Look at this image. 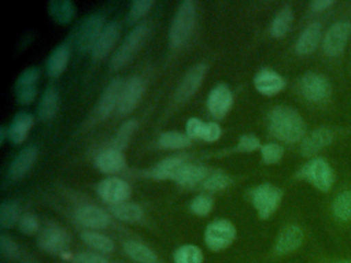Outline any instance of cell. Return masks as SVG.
I'll list each match as a JSON object with an SVG mask.
<instances>
[{"label":"cell","instance_id":"obj_1","mask_svg":"<svg viewBox=\"0 0 351 263\" xmlns=\"http://www.w3.org/2000/svg\"><path fill=\"white\" fill-rule=\"evenodd\" d=\"M269 127L274 137L287 143L299 142L306 133L301 115L289 107H275L269 115Z\"/></svg>","mask_w":351,"mask_h":263},{"label":"cell","instance_id":"obj_2","mask_svg":"<svg viewBox=\"0 0 351 263\" xmlns=\"http://www.w3.org/2000/svg\"><path fill=\"white\" fill-rule=\"evenodd\" d=\"M196 23V5L192 0L182 2L170 28L169 39L173 47L184 45L192 35Z\"/></svg>","mask_w":351,"mask_h":263},{"label":"cell","instance_id":"obj_3","mask_svg":"<svg viewBox=\"0 0 351 263\" xmlns=\"http://www.w3.org/2000/svg\"><path fill=\"white\" fill-rule=\"evenodd\" d=\"M305 242V232L298 224H289L279 231L275 238L269 259L272 261L287 258L297 253Z\"/></svg>","mask_w":351,"mask_h":263},{"label":"cell","instance_id":"obj_4","mask_svg":"<svg viewBox=\"0 0 351 263\" xmlns=\"http://www.w3.org/2000/svg\"><path fill=\"white\" fill-rule=\"evenodd\" d=\"M236 227L229 220H215L205 229L204 240L211 251L221 252L229 248L236 238Z\"/></svg>","mask_w":351,"mask_h":263},{"label":"cell","instance_id":"obj_5","mask_svg":"<svg viewBox=\"0 0 351 263\" xmlns=\"http://www.w3.org/2000/svg\"><path fill=\"white\" fill-rule=\"evenodd\" d=\"M280 188L272 184L260 185L252 190V201L261 219H268L278 209L282 199Z\"/></svg>","mask_w":351,"mask_h":263},{"label":"cell","instance_id":"obj_6","mask_svg":"<svg viewBox=\"0 0 351 263\" xmlns=\"http://www.w3.org/2000/svg\"><path fill=\"white\" fill-rule=\"evenodd\" d=\"M147 34V26L145 24H141L135 27L129 34L125 37L124 41L120 45L116 53L112 55L110 62V68L112 70H118L126 65L137 49L141 47V43L145 40Z\"/></svg>","mask_w":351,"mask_h":263},{"label":"cell","instance_id":"obj_7","mask_svg":"<svg viewBox=\"0 0 351 263\" xmlns=\"http://www.w3.org/2000/svg\"><path fill=\"white\" fill-rule=\"evenodd\" d=\"M299 175L302 179L309 181L324 192H328L334 184V172L330 164L322 158H315L308 162Z\"/></svg>","mask_w":351,"mask_h":263},{"label":"cell","instance_id":"obj_8","mask_svg":"<svg viewBox=\"0 0 351 263\" xmlns=\"http://www.w3.org/2000/svg\"><path fill=\"white\" fill-rule=\"evenodd\" d=\"M71 236L66 229L57 225H50L43 230L38 238V246L46 253L62 254L71 246Z\"/></svg>","mask_w":351,"mask_h":263},{"label":"cell","instance_id":"obj_9","mask_svg":"<svg viewBox=\"0 0 351 263\" xmlns=\"http://www.w3.org/2000/svg\"><path fill=\"white\" fill-rule=\"evenodd\" d=\"M104 28V16L99 14H93L87 16L80 25L77 31V47L80 51L92 49Z\"/></svg>","mask_w":351,"mask_h":263},{"label":"cell","instance_id":"obj_10","mask_svg":"<svg viewBox=\"0 0 351 263\" xmlns=\"http://www.w3.org/2000/svg\"><path fill=\"white\" fill-rule=\"evenodd\" d=\"M350 34L351 24L348 21H341L332 25L324 37V53L330 57H337L340 55L344 51Z\"/></svg>","mask_w":351,"mask_h":263},{"label":"cell","instance_id":"obj_11","mask_svg":"<svg viewBox=\"0 0 351 263\" xmlns=\"http://www.w3.org/2000/svg\"><path fill=\"white\" fill-rule=\"evenodd\" d=\"M145 82L138 76L131 77L128 82H125L121 92L120 101L117 107L119 113L125 115L134 110L135 107L141 102L145 94Z\"/></svg>","mask_w":351,"mask_h":263},{"label":"cell","instance_id":"obj_12","mask_svg":"<svg viewBox=\"0 0 351 263\" xmlns=\"http://www.w3.org/2000/svg\"><path fill=\"white\" fill-rule=\"evenodd\" d=\"M97 192L104 201L112 205L126 203L131 197L130 186L120 178H108L102 181L98 185Z\"/></svg>","mask_w":351,"mask_h":263},{"label":"cell","instance_id":"obj_13","mask_svg":"<svg viewBox=\"0 0 351 263\" xmlns=\"http://www.w3.org/2000/svg\"><path fill=\"white\" fill-rule=\"evenodd\" d=\"M207 65L204 63H198L193 66L180 82V86L176 88V100L184 102L193 96L202 84L203 79L206 75Z\"/></svg>","mask_w":351,"mask_h":263},{"label":"cell","instance_id":"obj_14","mask_svg":"<svg viewBox=\"0 0 351 263\" xmlns=\"http://www.w3.org/2000/svg\"><path fill=\"white\" fill-rule=\"evenodd\" d=\"M302 94L312 102H322L330 97V88L328 80L320 74L308 73L301 82Z\"/></svg>","mask_w":351,"mask_h":263},{"label":"cell","instance_id":"obj_15","mask_svg":"<svg viewBox=\"0 0 351 263\" xmlns=\"http://www.w3.org/2000/svg\"><path fill=\"white\" fill-rule=\"evenodd\" d=\"M40 77V69L36 67H29L24 70L16 82V98L21 104H29L36 98V84Z\"/></svg>","mask_w":351,"mask_h":263},{"label":"cell","instance_id":"obj_16","mask_svg":"<svg viewBox=\"0 0 351 263\" xmlns=\"http://www.w3.org/2000/svg\"><path fill=\"white\" fill-rule=\"evenodd\" d=\"M124 84V80L121 78H114L106 86L96 106V115L99 118L104 119L110 116L114 108L118 107Z\"/></svg>","mask_w":351,"mask_h":263},{"label":"cell","instance_id":"obj_17","mask_svg":"<svg viewBox=\"0 0 351 263\" xmlns=\"http://www.w3.org/2000/svg\"><path fill=\"white\" fill-rule=\"evenodd\" d=\"M232 104H233V95L226 84H217L211 90L207 105L213 116L217 118H223L229 112Z\"/></svg>","mask_w":351,"mask_h":263},{"label":"cell","instance_id":"obj_18","mask_svg":"<svg viewBox=\"0 0 351 263\" xmlns=\"http://www.w3.org/2000/svg\"><path fill=\"white\" fill-rule=\"evenodd\" d=\"M75 219L89 229H102L110 222V215L104 210L91 205L79 208L75 212Z\"/></svg>","mask_w":351,"mask_h":263},{"label":"cell","instance_id":"obj_19","mask_svg":"<svg viewBox=\"0 0 351 263\" xmlns=\"http://www.w3.org/2000/svg\"><path fill=\"white\" fill-rule=\"evenodd\" d=\"M119 35H120V26L118 23L110 22L106 25L95 45L92 47V55L94 59H104L114 47V43L118 40Z\"/></svg>","mask_w":351,"mask_h":263},{"label":"cell","instance_id":"obj_20","mask_svg":"<svg viewBox=\"0 0 351 263\" xmlns=\"http://www.w3.org/2000/svg\"><path fill=\"white\" fill-rule=\"evenodd\" d=\"M254 86L261 94L273 96L285 88V79L276 72L263 69L254 77Z\"/></svg>","mask_w":351,"mask_h":263},{"label":"cell","instance_id":"obj_21","mask_svg":"<svg viewBox=\"0 0 351 263\" xmlns=\"http://www.w3.org/2000/svg\"><path fill=\"white\" fill-rule=\"evenodd\" d=\"M38 150L36 146L32 145L24 148L14 158L11 166H10V176L13 179H20L28 172L34 166L38 158Z\"/></svg>","mask_w":351,"mask_h":263},{"label":"cell","instance_id":"obj_22","mask_svg":"<svg viewBox=\"0 0 351 263\" xmlns=\"http://www.w3.org/2000/svg\"><path fill=\"white\" fill-rule=\"evenodd\" d=\"M332 139H334V136L330 129H326V127L315 129L302 143V154L305 156L313 155L322 148L330 145Z\"/></svg>","mask_w":351,"mask_h":263},{"label":"cell","instance_id":"obj_23","mask_svg":"<svg viewBox=\"0 0 351 263\" xmlns=\"http://www.w3.org/2000/svg\"><path fill=\"white\" fill-rule=\"evenodd\" d=\"M95 164L101 172L110 174V173L119 172L124 168L126 160L121 150L112 148V149L104 150L101 153L98 154Z\"/></svg>","mask_w":351,"mask_h":263},{"label":"cell","instance_id":"obj_24","mask_svg":"<svg viewBox=\"0 0 351 263\" xmlns=\"http://www.w3.org/2000/svg\"><path fill=\"white\" fill-rule=\"evenodd\" d=\"M322 35V26L318 23L309 25L300 36L297 42V51L299 55H306L313 53L319 42Z\"/></svg>","mask_w":351,"mask_h":263},{"label":"cell","instance_id":"obj_25","mask_svg":"<svg viewBox=\"0 0 351 263\" xmlns=\"http://www.w3.org/2000/svg\"><path fill=\"white\" fill-rule=\"evenodd\" d=\"M124 251L129 258L137 263H157L158 257L151 248L138 240L125 242Z\"/></svg>","mask_w":351,"mask_h":263},{"label":"cell","instance_id":"obj_26","mask_svg":"<svg viewBox=\"0 0 351 263\" xmlns=\"http://www.w3.org/2000/svg\"><path fill=\"white\" fill-rule=\"evenodd\" d=\"M34 125V117L30 113L19 112L15 115L9 129L10 138L14 143H22Z\"/></svg>","mask_w":351,"mask_h":263},{"label":"cell","instance_id":"obj_27","mask_svg":"<svg viewBox=\"0 0 351 263\" xmlns=\"http://www.w3.org/2000/svg\"><path fill=\"white\" fill-rule=\"evenodd\" d=\"M207 178V168L196 164H184L173 180L182 186H194Z\"/></svg>","mask_w":351,"mask_h":263},{"label":"cell","instance_id":"obj_28","mask_svg":"<svg viewBox=\"0 0 351 263\" xmlns=\"http://www.w3.org/2000/svg\"><path fill=\"white\" fill-rule=\"evenodd\" d=\"M69 60V49L65 45H60L49 55L46 63L47 73L58 76L66 68Z\"/></svg>","mask_w":351,"mask_h":263},{"label":"cell","instance_id":"obj_29","mask_svg":"<svg viewBox=\"0 0 351 263\" xmlns=\"http://www.w3.org/2000/svg\"><path fill=\"white\" fill-rule=\"evenodd\" d=\"M332 217L340 223L351 222V191L338 193L332 203Z\"/></svg>","mask_w":351,"mask_h":263},{"label":"cell","instance_id":"obj_30","mask_svg":"<svg viewBox=\"0 0 351 263\" xmlns=\"http://www.w3.org/2000/svg\"><path fill=\"white\" fill-rule=\"evenodd\" d=\"M58 109V92L53 86H49L43 92L40 98V104H38V117L42 121H49L54 116Z\"/></svg>","mask_w":351,"mask_h":263},{"label":"cell","instance_id":"obj_31","mask_svg":"<svg viewBox=\"0 0 351 263\" xmlns=\"http://www.w3.org/2000/svg\"><path fill=\"white\" fill-rule=\"evenodd\" d=\"M184 164L186 162L182 158L170 156L161 160L152 171V175L156 179H174Z\"/></svg>","mask_w":351,"mask_h":263},{"label":"cell","instance_id":"obj_32","mask_svg":"<svg viewBox=\"0 0 351 263\" xmlns=\"http://www.w3.org/2000/svg\"><path fill=\"white\" fill-rule=\"evenodd\" d=\"M82 240L88 246L91 247L94 250L98 251L104 254H110L114 252V244L108 236L93 231V230H86L82 234Z\"/></svg>","mask_w":351,"mask_h":263},{"label":"cell","instance_id":"obj_33","mask_svg":"<svg viewBox=\"0 0 351 263\" xmlns=\"http://www.w3.org/2000/svg\"><path fill=\"white\" fill-rule=\"evenodd\" d=\"M112 212L119 220L128 223H136L143 217V211L141 205L127 201L112 205Z\"/></svg>","mask_w":351,"mask_h":263},{"label":"cell","instance_id":"obj_34","mask_svg":"<svg viewBox=\"0 0 351 263\" xmlns=\"http://www.w3.org/2000/svg\"><path fill=\"white\" fill-rule=\"evenodd\" d=\"M75 12V5L71 0H54L49 3V14L60 24L71 22Z\"/></svg>","mask_w":351,"mask_h":263},{"label":"cell","instance_id":"obj_35","mask_svg":"<svg viewBox=\"0 0 351 263\" xmlns=\"http://www.w3.org/2000/svg\"><path fill=\"white\" fill-rule=\"evenodd\" d=\"M174 263H203L204 255L196 245H182L173 254Z\"/></svg>","mask_w":351,"mask_h":263},{"label":"cell","instance_id":"obj_36","mask_svg":"<svg viewBox=\"0 0 351 263\" xmlns=\"http://www.w3.org/2000/svg\"><path fill=\"white\" fill-rule=\"evenodd\" d=\"M19 205L16 201H7L0 207V226L1 228H11L19 219Z\"/></svg>","mask_w":351,"mask_h":263},{"label":"cell","instance_id":"obj_37","mask_svg":"<svg viewBox=\"0 0 351 263\" xmlns=\"http://www.w3.org/2000/svg\"><path fill=\"white\" fill-rule=\"evenodd\" d=\"M159 144L161 147L167 149H178L190 145L191 138L178 132H167L162 134L159 138Z\"/></svg>","mask_w":351,"mask_h":263},{"label":"cell","instance_id":"obj_38","mask_svg":"<svg viewBox=\"0 0 351 263\" xmlns=\"http://www.w3.org/2000/svg\"><path fill=\"white\" fill-rule=\"evenodd\" d=\"M136 127L137 121L135 119H128L125 121L117 132L114 140V148L119 150L125 149L130 143L131 138H132Z\"/></svg>","mask_w":351,"mask_h":263},{"label":"cell","instance_id":"obj_39","mask_svg":"<svg viewBox=\"0 0 351 263\" xmlns=\"http://www.w3.org/2000/svg\"><path fill=\"white\" fill-rule=\"evenodd\" d=\"M293 21V12L289 8H283L271 25V34L274 37H282L287 34Z\"/></svg>","mask_w":351,"mask_h":263},{"label":"cell","instance_id":"obj_40","mask_svg":"<svg viewBox=\"0 0 351 263\" xmlns=\"http://www.w3.org/2000/svg\"><path fill=\"white\" fill-rule=\"evenodd\" d=\"M0 251L5 258L11 259V260L19 258L21 255V250L17 242L7 234L0 236Z\"/></svg>","mask_w":351,"mask_h":263},{"label":"cell","instance_id":"obj_41","mask_svg":"<svg viewBox=\"0 0 351 263\" xmlns=\"http://www.w3.org/2000/svg\"><path fill=\"white\" fill-rule=\"evenodd\" d=\"M190 208L195 215L205 217L213 211V199L208 195H198L193 199Z\"/></svg>","mask_w":351,"mask_h":263},{"label":"cell","instance_id":"obj_42","mask_svg":"<svg viewBox=\"0 0 351 263\" xmlns=\"http://www.w3.org/2000/svg\"><path fill=\"white\" fill-rule=\"evenodd\" d=\"M232 180L229 176L223 173L210 175L205 179L203 186L210 191L223 190L231 185Z\"/></svg>","mask_w":351,"mask_h":263},{"label":"cell","instance_id":"obj_43","mask_svg":"<svg viewBox=\"0 0 351 263\" xmlns=\"http://www.w3.org/2000/svg\"><path fill=\"white\" fill-rule=\"evenodd\" d=\"M153 0H135L131 3L129 10L128 20L130 23L136 22L141 16H145L153 5Z\"/></svg>","mask_w":351,"mask_h":263},{"label":"cell","instance_id":"obj_44","mask_svg":"<svg viewBox=\"0 0 351 263\" xmlns=\"http://www.w3.org/2000/svg\"><path fill=\"white\" fill-rule=\"evenodd\" d=\"M285 150L278 144H266L262 147L263 160L267 164H277L282 158Z\"/></svg>","mask_w":351,"mask_h":263},{"label":"cell","instance_id":"obj_45","mask_svg":"<svg viewBox=\"0 0 351 263\" xmlns=\"http://www.w3.org/2000/svg\"><path fill=\"white\" fill-rule=\"evenodd\" d=\"M19 227L26 236H34L40 229V221L34 214L25 213L20 218Z\"/></svg>","mask_w":351,"mask_h":263},{"label":"cell","instance_id":"obj_46","mask_svg":"<svg viewBox=\"0 0 351 263\" xmlns=\"http://www.w3.org/2000/svg\"><path fill=\"white\" fill-rule=\"evenodd\" d=\"M205 123L196 117L189 119L186 123V135L191 139H201L204 132Z\"/></svg>","mask_w":351,"mask_h":263},{"label":"cell","instance_id":"obj_47","mask_svg":"<svg viewBox=\"0 0 351 263\" xmlns=\"http://www.w3.org/2000/svg\"><path fill=\"white\" fill-rule=\"evenodd\" d=\"M73 263H108L104 255L93 252H83L75 255Z\"/></svg>","mask_w":351,"mask_h":263},{"label":"cell","instance_id":"obj_48","mask_svg":"<svg viewBox=\"0 0 351 263\" xmlns=\"http://www.w3.org/2000/svg\"><path fill=\"white\" fill-rule=\"evenodd\" d=\"M261 144L258 138L254 135H244L240 138L239 144H238V150L244 152L254 151L260 147Z\"/></svg>","mask_w":351,"mask_h":263},{"label":"cell","instance_id":"obj_49","mask_svg":"<svg viewBox=\"0 0 351 263\" xmlns=\"http://www.w3.org/2000/svg\"><path fill=\"white\" fill-rule=\"evenodd\" d=\"M221 135V129L217 123H205L204 132L201 139L207 142L217 141Z\"/></svg>","mask_w":351,"mask_h":263},{"label":"cell","instance_id":"obj_50","mask_svg":"<svg viewBox=\"0 0 351 263\" xmlns=\"http://www.w3.org/2000/svg\"><path fill=\"white\" fill-rule=\"evenodd\" d=\"M332 4H334V1H332V0H315V1L312 2L311 8L314 12H322V10L330 8Z\"/></svg>","mask_w":351,"mask_h":263},{"label":"cell","instance_id":"obj_51","mask_svg":"<svg viewBox=\"0 0 351 263\" xmlns=\"http://www.w3.org/2000/svg\"><path fill=\"white\" fill-rule=\"evenodd\" d=\"M9 135V131H7L5 125H1L0 127V143L3 144V142L5 141V136Z\"/></svg>","mask_w":351,"mask_h":263},{"label":"cell","instance_id":"obj_52","mask_svg":"<svg viewBox=\"0 0 351 263\" xmlns=\"http://www.w3.org/2000/svg\"><path fill=\"white\" fill-rule=\"evenodd\" d=\"M330 263H351V258L337 259V260L330 261Z\"/></svg>","mask_w":351,"mask_h":263},{"label":"cell","instance_id":"obj_53","mask_svg":"<svg viewBox=\"0 0 351 263\" xmlns=\"http://www.w3.org/2000/svg\"><path fill=\"white\" fill-rule=\"evenodd\" d=\"M315 263H326V261H318V262H315Z\"/></svg>","mask_w":351,"mask_h":263}]
</instances>
